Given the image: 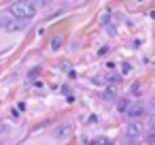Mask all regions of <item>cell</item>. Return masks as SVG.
I'll use <instances>...</instances> for the list:
<instances>
[{"instance_id":"1","label":"cell","mask_w":155,"mask_h":145,"mask_svg":"<svg viewBox=\"0 0 155 145\" xmlns=\"http://www.w3.org/2000/svg\"><path fill=\"white\" fill-rule=\"evenodd\" d=\"M9 15L15 19V22H21V24H26V22H30L34 15H36V5L34 2H13L11 7H9Z\"/></svg>"},{"instance_id":"2","label":"cell","mask_w":155,"mask_h":145,"mask_svg":"<svg viewBox=\"0 0 155 145\" xmlns=\"http://www.w3.org/2000/svg\"><path fill=\"white\" fill-rule=\"evenodd\" d=\"M142 132H144V128H142V124H140V122H130V124H127V128H125L127 143H136V141L142 136Z\"/></svg>"},{"instance_id":"3","label":"cell","mask_w":155,"mask_h":145,"mask_svg":"<svg viewBox=\"0 0 155 145\" xmlns=\"http://www.w3.org/2000/svg\"><path fill=\"white\" fill-rule=\"evenodd\" d=\"M144 113H147V109H144L142 102H130V107H127V111H125V115H127L130 119H140Z\"/></svg>"},{"instance_id":"4","label":"cell","mask_w":155,"mask_h":145,"mask_svg":"<svg viewBox=\"0 0 155 145\" xmlns=\"http://www.w3.org/2000/svg\"><path fill=\"white\" fill-rule=\"evenodd\" d=\"M70 132H72V124H62V126L55 128L53 136L55 139H66V136H70Z\"/></svg>"},{"instance_id":"5","label":"cell","mask_w":155,"mask_h":145,"mask_svg":"<svg viewBox=\"0 0 155 145\" xmlns=\"http://www.w3.org/2000/svg\"><path fill=\"white\" fill-rule=\"evenodd\" d=\"M24 26H26V24H21V22L7 19V24H5V30H7V32H19V30H24Z\"/></svg>"},{"instance_id":"6","label":"cell","mask_w":155,"mask_h":145,"mask_svg":"<svg viewBox=\"0 0 155 145\" xmlns=\"http://www.w3.org/2000/svg\"><path fill=\"white\" fill-rule=\"evenodd\" d=\"M62 43H64V39H62V36H53V39H51V49H53V51H55V49H60V45H62Z\"/></svg>"},{"instance_id":"7","label":"cell","mask_w":155,"mask_h":145,"mask_svg":"<svg viewBox=\"0 0 155 145\" xmlns=\"http://www.w3.org/2000/svg\"><path fill=\"white\" fill-rule=\"evenodd\" d=\"M115 96H117V92H115V90H113V88H108V90H106V92H104V98H106V100H113V98H115Z\"/></svg>"},{"instance_id":"8","label":"cell","mask_w":155,"mask_h":145,"mask_svg":"<svg viewBox=\"0 0 155 145\" xmlns=\"http://www.w3.org/2000/svg\"><path fill=\"white\" fill-rule=\"evenodd\" d=\"M127 107H130V100H125V98H123V100L119 102V111H121V113H125V111H127Z\"/></svg>"},{"instance_id":"9","label":"cell","mask_w":155,"mask_h":145,"mask_svg":"<svg viewBox=\"0 0 155 145\" xmlns=\"http://www.w3.org/2000/svg\"><path fill=\"white\" fill-rule=\"evenodd\" d=\"M147 143H149V145H155V130H151V132L147 134Z\"/></svg>"},{"instance_id":"10","label":"cell","mask_w":155,"mask_h":145,"mask_svg":"<svg viewBox=\"0 0 155 145\" xmlns=\"http://www.w3.org/2000/svg\"><path fill=\"white\" fill-rule=\"evenodd\" d=\"M130 71H132V66H130L127 62H123V64H121V73H123V75H127Z\"/></svg>"},{"instance_id":"11","label":"cell","mask_w":155,"mask_h":145,"mask_svg":"<svg viewBox=\"0 0 155 145\" xmlns=\"http://www.w3.org/2000/svg\"><path fill=\"white\" fill-rule=\"evenodd\" d=\"M96 145H113V143H110L108 139H104V136H100V139L96 141Z\"/></svg>"},{"instance_id":"12","label":"cell","mask_w":155,"mask_h":145,"mask_svg":"<svg viewBox=\"0 0 155 145\" xmlns=\"http://www.w3.org/2000/svg\"><path fill=\"white\" fill-rule=\"evenodd\" d=\"M149 126H151V130H155V113L149 115Z\"/></svg>"},{"instance_id":"13","label":"cell","mask_w":155,"mask_h":145,"mask_svg":"<svg viewBox=\"0 0 155 145\" xmlns=\"http://www.w3.org/2000/svg\"><path fill=\"white\" fill-rule=\"evenodd\" d=\"M151 15H153V17H155V11H153V13H151Z\"/></svg>"}]
</instances>
